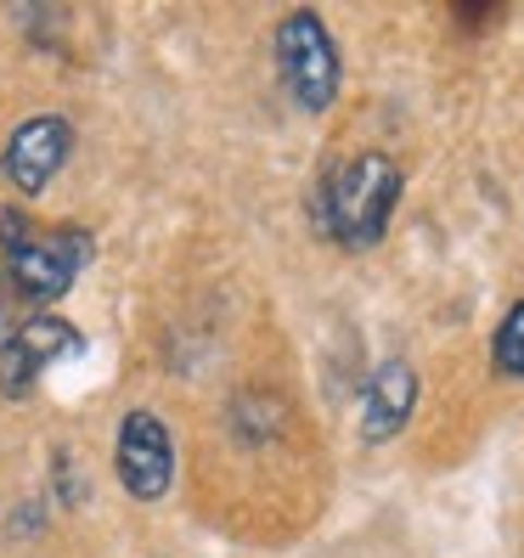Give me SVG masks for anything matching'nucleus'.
<instances>
[{"label":"nucleus","mask_w":524,"mask_h":558,"mask_svg":"<svg viewBox=\"0 0 524 558\" xmlns=\"http://www.w3.org/2000/svg\"><path fill=\"white\" fill-rule=\"evenodd\" d=\"M406 192V175L389 153H355L327 163L316 192H310V220L327 243H339L350 254H362L373 243H383L389 215H395Z\"/></svg>","instance_id":"1"},{"label":"nucleus","mask_w":524,"mask_h":558,"mask_svg":"<svg viewBox=\"0 0 524 558\" xmlns=\"http://www.w3.org/2000/svg\"><path fill=\"white\" fill-rule=\"evenodd\" d=\"M0 254H7L0 271H7L12 300L35 305V311H51L62 293L85 277L96 243H90V232H80V226H51V232H40L23 209H0Z\"/></svg>","instance_id":"2"},{"label":"nucleus","mask_w":524,"mask_h":558,"mask_svg":"<svg viewBox=\"0 0 524 558\" xmlns=\"http://www.w3.org/2000/svg\"><path fill=\"white\" fill-rule=\"evenodd\" d=\"M277 80L282 90L293 96V108H305V113H327L339 102V90H344V57H339V40H333V28H327L321 12L310 7H293L277 17Z\"/></svg>","instance_id":"3"},{"label":"nucleus","mask_w":524,"mask_h":558,"mask_svg":"<svg viewBox=\"0 0 524 558\" xmlns=\"http://www.w3.org/2000/svg\"><path fill=\"white\" fill-rule=\"evenodd\" d=\"M74 355H85V333H80L74 322H62L57 311L23 316V322L12 327L7 350H0V396L23 401L28 389L40 384L46 367H57V361H74Z\"/></svg>","instance_id":"4"},{"label":"nucleus","mask_w":524,"mask_h":558,"mask_svg":"<svg viewBox=\"0 0 524 558\" xmlns=\"http://www.w3.org/2000/svg\"><path fill=\"white\" fill-rule=\"evenodd\" d=\"M113 474L124 485V497L136 502H163L175 485V440L163 429V417L153 412H124L119 440H113Z\"/></svg>","instance_id":"5"},{"label":"nucleus","mask_w":524,"mask_h":558,"mask_svg":"<svg viewBox=\"0 0 524 558\" xmlns=\"http://www.w3.org/2000/svg\"><path fill=\"white\" fill-rule=\"evenodd\" d=\"M69 153H74V124L62 113H35L12 130L7 147H0V175H7L12 192H23V198H40V192L62 175Z\"/></svg>","instance_id":"6"},{"label":"nucleus","mask_w":524,"mask_h":558,"mask_svg":"<svg viewBox=\"0 0 524 558\" xmlns=\"http://www.w3.org/2000/svg\"><path fill=\"white\" fill-rule=\"evenodd\" d=\"M417 396H423V384H417V367L401 355H389L383 367L367 378L362 389V440L367 446H383V440H395L412 412H417Z\"/></svg>","instance_id":"7"},{"label":"nucleus","mask_w":524,"mask_h":558,"mask_svg":"<svg viewBox=\"0 0 524 558\" xmlns=\"http://www.w3.org/2000/svg\"><path fill=\"white\" fill-rule=\"evenodd\" d=\"M232 429H237L243 446H266L282 429V407L271 396H237L232 401Z\"/></svg>","instance_id":"8"},{"label":"nucleus","mask_w":524,"mask_h":558,"mask_svg":"<svg viewBox=\"0 0 524 558\" xmlns=\"http://www.w3.org/2000/svg\"><path fill=\"white\" fill-rule=\"evenodd\" d=\"M490 361H497V373L524 384V300L497 322V333H490Z\"/></svg>","instance_id":"9"},{"label":"nucleus","mask_w":524,"mask_h":558,"mask_svg":"<svg viewBox=\"0 0 524 558\" xmlns=\"http://www.w3.org/2000/svg\"><path fill=\"white\" fill-rule=\"evenodd\" d=\"M51 485H57V502H62V508H80V502L90 497V474L74 463L69 446L51 451Z\"/></svg>","instance_id":"10"},{"label":"nucleus","mask_w":524,"mask_h":558,"mask_svg":"<svg viewBox=\"0 0 524 558\" xmlns=\"http://www.w3.org/2000/svg\"><path fill=\"white\" fill-rule=\"evenodd\" d=\"M451 17L463 23V28H485V23L502 17V7H451Z\"/></svg>","instance_id":"11"},{"label":"nucleus","mask_w":524,"mask_h":558,"mask_svg":"<svg viewBox=\"0 0 524 558\" xmlns=\"http://www.w3.org/2000/svg\"><path fill=\"white\" fill-rule=\"evenodd\" d=\"M12 327H17V316H12V288H7V271H0V350H7Z\"/></svg>","instance_id":"12"}]
</instances>
